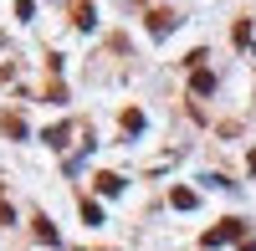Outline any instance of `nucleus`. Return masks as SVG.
Returning <instances> with one entry per match:
<instances>
[{
  "mask_svg": "<svg viewBox=\"0 0 256 251\" xmlns=\"http://www.w3.org/2000/svg\"><path fill=\"white\" fill-rule=\"evenodd\" d=\"M98 190H102V195H118V190H123V180H118V174H102V180H98Z\"/></svg>",
  "mask_w": 256,
  "mask_h": 251,
  "instance_id": "obj_2",
  "label": "nucleus"
},
{
  "mask_svg": "<svg viewBox=\"0 0 256 251\" xmlns=\"http://www.w3.org/2000/svg\"><path fill=\"white\" fill-rule=\"evenodd\" d=\"M230 236H241V220H220L216 231L205 236V246H220V241H230Z\"/></svg>",
  "mask_w": 256,
  "mask_h": 251,
  "instance_id": "obj_1",
  "label": "nucleus"
}]
</instances>
